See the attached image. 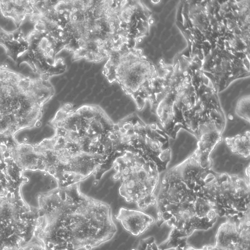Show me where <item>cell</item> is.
Here are the masks:
<instances>
[{
	"mask_svg": "<svg viewBox=\"0 0 250 250\" xmlns=\"http://www.w3.org/2000/svg\"><path fill=\"white\" fill-rule=\"evenodd\" d=\"M235 113L241 118L250 123V96H245L237 102Z\"/></svg>",
	"mask_w": 250,
	"mask_h": 250,
	"instance_id": "cell-13",
	"label": "cell"
},
{
	"mask_svg": "<svg viewBox=\"0 0 250 250\" xmlns=\"http://www.w3.org/2000/svg\"><path fill=\"white\" fill-rule=\"evenodd\" d=\"M226 118L217 97L213 94L206 97L194 114L188 128L198 140L196 149L210 156L222 140Z\"/></svg>",
	"mask_w": 250,
	"mask_h": 250,
	"instance_id": "cell-9",
	"label": "cell"
},
{
	"mask_svg": "<svg viewBox=\"0 0 250 250\" xmlns=\"http://www.w3.org/2000/svg\"><path fill=\"white\" fill-rule=\"evenodd\" d=\"M123 228L134 236L143 233L153 222V219L143 211L121 208L115 216Z\"/></svg>",
	"mask_w": 250,
	"mask_h": 250,
	"instance_id": "cell-10",
	"label": "cell"
},
{
	"mask_svg": "<svg viewBox=\"0 0 250 250\" xmlns=\"http://www.w3.org/2000/svg\"><path fill=\"white\" fill-rule=\"evenodd\" d=\"M32 150L33 171L47 174L58 187L80 183L92 176L100 179L112 167L106 158L85 152L55 134L32 145Z\"/></svg>",
	"mask_w": 250,
	"mask_h": 250,
	"instance_id": "cell-4",
	"label": "cell"
},
{
	"mask_svg": "<svg viewBox=\"0 0 250 250\" xmlns=\"http://www.w3.org/2000/svg\"><path fill=\"white\" fill-rule=\"evenodd\" d=\"M226 145L232 153L247 159L250 155V133L249 130L225 139Z\"/></svg>",
	"mask_w": 250,
	"mask_h": 250,
	"instance_id": "cell-12",
	"label": "cell"
},
{
	"mask_svg": "<svg viewBox=\"0 0 250 250\" xmlns=\"http://www.w3.org/2000/svg\"><path fill=\"white\" fill-rule=\"evenodd\" d=\"M48 123L54 134L85 152L104 157L112 163L119 154L117 124L98 105L85 104L74 108L72 104L65 103Z\"/></svg>",
	"mask_w": 250,
	"mask_h": 250,
	"instance_id": "cell-3",
	"label": "cell"
},
{
	"mask_svg": "<svg viewBox=\"0 0 250 250\" xmlns=\"http://www.w3.org/2000/svg\"><path fill=\"white\" fill-rule=\"evenodd\" d=\"M107 58L102 72L108 82L117 83L133 100L138 110L144 108L146 101L150 104L159 73L143 50L126 46L112 52Z\"/></svg>",
	"mask_w": 250,
	"mask_h": 250,
	"instance_id": "cell-5",
	"label": "cell"
},
{
	"mask_svg": "<svg viewBox=\"0 0 250 250\" xmlns=\"http://www.w3.org/2000/svg\"><path fill=\"white\" fill-rule=\"evenodd\" d=\"M117 123L120 144L123 149L137 151L152 161L160 173L171 159L168 136L158 123H145L135 113Z\"/></svg>",
	"mask_w": 250,
	"mask_h": 250,
	"instance_id": "cell-7",
	"label": "cell"
},
{
	"mask_svg": "<svg viewBox=\"0 0 250 250\" xmlns=\"http://www.w3.org/2000/svg\"><path fill=\"white\" fill-rule=\"evenodd\" d=\"M37 208L23 199L19 189L0 191V250H12L34 237Z\"/></svg>",
	"mask_w": 250,
	"mask_h": 250,
	"instance_id": "cell-8",
	"label": "cell"
},
{
	"mask_svg": "<svg viewBox=\"0 0 250 250\" xmlns=\"http://www.w3.org/2000/svg\"><path fill=\"white\" fill-rule=\"evenodd\" d=\"M15 32L7 31L0 26V45H2L6 51L16 40Z\"/></svg>",
	"mask_w": 250,
	"mask_h": 250,
	"instance_id": "cell-14",
	"label": "cell"
},
{
	"mask_svg": "<svg viewBox=\"0 0 250 250\" xmlns=\"http://www.w3.org/2000/svg\"><path fill=\"white\" fill-rule=\"evenodd\" d=\"M35 0H0V13L20 27L35 11Z\"/></svg>",
	"mask_w": 250,
	"mask_h": 250,
	"instance_id": "cell-11",
	"label": "cell"
},
{
	"mask_svg": "<svg viewBox=\"0 0 250 250\" xmlns=\"http://www.w3.org/2000/svg\"><path fill=\"white\" fill-rule=\"evenodd\" d=\"M49 78H31L0 65V136L13 138L35 126L44 105L53 97Z\"/></svg>",
	"mask_w": 250,
	"mask_h": 250,
	"instance_id": "cell-2",
	"label": "cell"
},
{
	"mask_svg": "<svg viewBox=\"0 0 250 250\" xmlns=\"http://www.w3.org/2000/svg\"><path fill=\"white\" fill-rule=\"evenodd\" d=\"M111 168L114 171L112 179L120 182L119 194L126 202L135 203L141 209L156 203L160 172L147 157L137 151L125 149L114 159Z\"/></svg>",
	"mask_w": 250,
	"mask_h": 250,
	"instance_id": "cell-6",
	"label": "cell"
},
{
	"mask_svg": "<svg viewBox=\"0 0 250 250\" xmlns=\"http://www.w3.org/2000/svg\"><path fill=\"white\" fill-rule=\"evenodd\" d=\"M37 201L33 237L48 250H91L117 232L110 206L83 193L80 183L40 193Z\"/></svg>",
	"mask_w": 250,
	"mask_h": 250,
	"instance_id": "cell-1",
	"label": "cell"
},
{
	"mask_svg": "<svg viewBox=\"0 0 250 250\" xmlns=\"http://www.w3.org/2000/svg\"><path fill=\"white\" fill-rule=\"evenodd\" d=\"M12 250H48L40 241L33 237L30 241Z\"/></svg>",
	"mask_w": 250,
	"mask_h": 250,
	"instance_id": "cell-15",
	"label": "cell"
}]
</instances>
